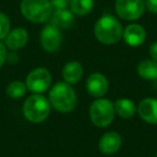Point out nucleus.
Instances as JSON below:
<instances>
[{"instance_id": "1", "label": "nucleus", "mask_w": 157, "mask_h": 157, "mask_svg": "<svg viewBox=\"0 0 157 157\" xmlns=\"http://www.w3.org/2000/svg\"><path fill=\"white\" fill-rule=\"evenodd\" d=\"M123 26L113 15H103L96 22L94 27L95 37L103 44H115L123 37Z\"/></svg>"}, {"instance_id": "2", "label": "nucleus", "mask_w": 157, "mask_h": 157, "mask_svg": "<svg viewBox=\"0 0 157 157\" xmlns=\"http://www.w3.org/2000/svg\"><path fill=\"white\" fill-rule=\"evenodd\" d=\"M48 101L55 110L67 113L75 108L76 95L69 83L59 82L51 88L48 94Z\"/></svg>"}, {"instance_id": "3", "label": "nucleus", "mask_w": 157, "mask_h": 157, "mask_svg": "<svg viewBox=\"0 0 157 157\" xmlns=\"http://www.w3.org/2000/svg\"><path fill=\"white\" fill-rule=\"evenodd\" d=\"M21 11L26 20L33 23H43L53 14L50 0H22Z\"/></svg>"}, {"instance_id": "4", "label": "nucleus", "mask_w": 157, "mask_h": 157, "mask_svg": "<svg viewBox=\"0 0 157 157\" xmlns=\"http://www.w3.org/2000/svg\"><path fill=\"white\" fill-rule=\"evenodd\" d=\"M51 111V103L41 95H33L25 100L24 116L31 123H41L46 120Z\"/></svg>"}, {"instance_id": "5", "label": "nucleus", "mask_w": 157, "mask_h": 157, "mask_svg": "<svg viewBox=\"0 0 157 157\" xmlns=\"http://www.w3.org/2000/svg\"><path fill=\"white\" fill-rule=\"evenodd\" d=\"M114 105L108 99H97L90 108V116L93 124L98 127H107L114 118Z\"/></svg>"}, {"instance_id": "6", "label": "nucleus", "mask_w": 157, "mask_h": 157, "mask_svg": "<svg viewBox=\"0 0 157 157\" xmlns=\"http://www.w3.org/2000/svg\"><path fill=\"white\" fill-rule=\"evenodd\" d=\"M144 0H116L115 11L122 20L136 21L143 15L145 11Z\"/></svg>"}, {"instance_id": "7", "label": "nucleus", "mask_w": 157, "mask_h": 157, "mask_svg": "<svg viewBox=\"0 0 157 157\" xmlns=\"http://www.w3.org/2000/svg\"><path fill=\"white\" fill-rule=\"evenodd\" d=\"M52 76L45 68H37L33 70L26 78V86L27 90L35 94H41L44 93L51 86Z\"/></svg>"}, {"instance_id": "8", "label": "nucleus", "mask_w": 157, "mask_h": 157, "mask_svg": "<svg viewBox=\"0 0 157 157\" xmlns=\"http://www.w3.org/2000/svg\"><path fill=\"white\" fill-rule=\"evenodd\" d=\"M61 40L63 36L60 30L52 24L48 25L42 29L40 35V42L42 48L48 52H56L60 46Z\"/></svg>"}, {"instance_id": "9", "label": "nucleus", "mask_w": 157, "mask_h": 157, "mask_svg": "<svg viewBox=\"0 0 157 157\" xmlns=\"http://www.w3.org/2000/svg\"><path fill=\"white\" fill-rule=\"evenodd\" d=\"M108 80L101 73H93L88 76L86 82L87 92L94 97H102L108 92Z\"/></svg>"}, {"instance_id": "10", "label": "nucleus", "mask_w": 157, "mask_h": 157, "mask_svg": "<svg viewBox=\"0 0 157 157\" xmlns=\"http://www.w3.org/2000/svg\"><path fill=\"white\" fill-rule=\"evenodd\" d=\"M138 113L144 122L148 124H157V99H143L139 103Z\"/></svg>"}, {"instance_id": "11", "label": "nucleus", "mask_w": 157, "mask_h": 157, "mask_svg": "<svg viewBox=\"0 0 157 157\" xmlns=\"http://www.w3.org/2000/svg\"><path fill=\"white\" fill-rule=\"evenodd\" d=\"M125 42L130 46H139L145 41L146 33L139 24H130L126 27L123 33Z\"/></svg>"}, {"instance_id": "12", "label": "nucleus", "mask_w": 157, "mask_h": 157, "mask_svg": "<svg viewBox=\"0 0 157 157\" xmlns=\"http://www.w3.org/2000/svg\"><path fill=\"white\" fill-rule=\"evenodd\" d=\"M122 145V138L115 131H109L105 133L99 140V150L103 154H113L117 152Z\"/></svg>"}, {"instance_id": "13", "label": "nucleus", "mask_w": 157, "mask_h": 157, "mask_svg": "<svg viewBox=\"0 0 157 157\" xmlns=\"http://www.w3.org/2000/svg\"><path fill=\"white\" fill-rule=\"evenodd\" d=\"M28 41V33L24 28H15L6 37V46L11 51H17L24 48Z\"/></svg>"}, {"instance_id": "14", "label": "nucleus", "mask_w": 157, "mask_h": 157, "mask_svg": "<svg viewBox=\"0 0 157 157\" xmlns=\"http://www.w3.org/2000/svg\"><path fill=\"white\" fill-rule=\"evenodd\" d=\"M74 22V16L68 9L57 10L51 16V24L58 29H67L72 26Z\"/></svg>"}, {"instance_id": "15", "label": "nucleus", "mask_w": 157, "mask_h": 157, "mask_svg": "<svg viewBox=\"0 0 157 157\" xmlns=\"http://www.w3.org/2000/svg\"><path fill=\"white\" fill-rule=\"evenodd\" d=\"M83 75V68L78 61H69L63 69V78L67 83L75 84Z\"/></svg>"}, {"instance_id": "16", "label": "nucleus", "mask_w": 157, "mask_h": 157, "mask_svg": "<svg viewBox=\"0 0 157 157\" xmlns=\"http://www.w3.org/2000/svg\"><path fill=\"white\" fill-rule=\"evenodd\" d=\"M138 73L145 80H150V81L157 80V61L153 59L142 60L138 66Z\"/></svg>"}, {"instance_id": "17", "label": "nucleus", "mask_w": 157, "mask_h": 157, "mask_svg": "<svg viewBox=\"0 0 157 157\" xmlns=\"http://www.w3.org/2000/svg\"><path fill=\"white\" fill-rule=\"evenodd\" d=\"M114 109L115 112L123 118H130L135 115L136 113V108L135 103L131 100L126 98H122L116 100V102L114 103Z\"/></svg>"}, {"instance_id": "18", "label": "nucleus", "mask_w": 157, "mask_h": 157, "mask_svg": "<svg viewBox=\"0 0 157 157\" xmlns=\"http://www.w3.org/2000/svg\"><path fill=\"white\" fill-rule=\"evenodd\" d=\"M70 10L73 14L84 16L88 14L94 7V0H70Z\"/></svg>"}, {"instance_id": "19", "label": "nucleus", "mask_w": 157, "mask_h": 157, "mask_svg": "<svg viewBox=\"0 0 157 157\" xmlns=\"http://www.w3.org/2000/svg\"><path fill=\"white\" fill-rule=\"evenodd\" d=\"M27 86L23 82L13 81L9 84L7 88V95L12 99H18L26 94Z\"/></svg>"}, {"instance_id": "20", "label": "nucleus", "mask_w": 157, "mask_h": 157, "mask_svg": "<svg viewBox=\"0 0 157 157\" xmlns=\"http://www.w3.org/2000/svg\"><path fill=\"white\" fill-rule=\"evenodd\" d=\"M11 28V22L7 14L0 12V40L6 39L8 33H10Z\"/></svg>"}, {"instance_id": "21", "label": "nucleus", "mask_w": 157, "mask_h": 157, "mask_svg": "<svg viewBox=\"0 0 157 157\" xmlns=\"http://www.w3.org/2000/svg\"><path fill=\"white\" fill-rule=\"evenodd\" d=\"M51 5L54 11L57 10H63L67 9L68 6L70 5V0H50Z\"/></svg>"}, {"instance_id": "22", "label": "nucleus", "mask_w": 157, "mask_h": 157, "mask_svg": "<svg viewBox=\"0 0 157 157\" xmlns=\"http://www.w3.org/2000/svg\"><path fill=\"white\" fill-rule=\"evenodd\" d=\"M7 48H6V45L2 43V42H0V68L2 67V65L5 63L6 59H7Z\"/></svg>"}, {"instance_id": "23", "label": "nucleus", "mask_w": 157, "mask_h": 157, "mask_svg": "<svg viewBox=\"0 0 157 157\" xmlns=\"http://www.w3.org/2000/svg\"><path fill=\"white\" fill-rule=\"evenodd\" d=\"M145 7L150 12L157 14V0H146Z\"/></svg>"}, {"instance_id": "24", "label": "nucleus", "mask_w": 157, "mask_h": 157, "mask_svg": "<svg viewBox=\"0 0 157 157\" xmlns=\"http://www.w3.org/2000/svg\"><path fill=\"white\" fill-rule=\"evenodd\" d=\"M150 54H151V57H152L153 60L157 61V42H154V43L151 44Z\"/></svg>"}, {"instance_id": "25", "label": "nucleus", "mask_w": 157, "mask_h": 157, "mask_svg": "<svg viewBox=\"0 0 157 157\" xmlns=\"http://www.w3.org/2000/svg\"><path fill=\"white\" fill-rule=\"evenodd\" d=\"M156 157H157V154H156Z\"/></svg>"}]
</instances>
